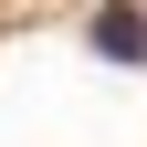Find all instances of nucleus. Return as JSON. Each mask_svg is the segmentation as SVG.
<instances>
[{
  "instance_id": "nucleus-1",
  "label": "nucleus",
  "mask_w": 147,
  "mask_h": 147,
  "mask_svg": "<svg viewBox=\"0 0 147 147\" xmlns=\"http://www.w3.org/2000/svg\"><path fill=\"white\" fill-rule=\"evenodd\" d=\"M84 42H95L105 63H147V11H95V21H84Z\"/></svg>"
}]
</instances>
